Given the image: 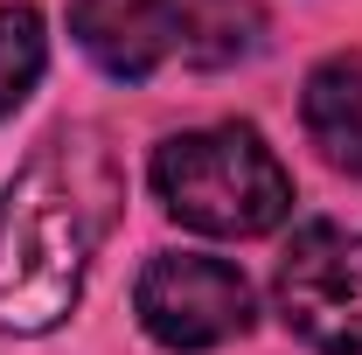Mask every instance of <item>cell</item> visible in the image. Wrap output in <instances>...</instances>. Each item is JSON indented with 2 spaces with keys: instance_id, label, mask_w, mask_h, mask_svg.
Returning <instances> with one entry per match:
<instances>
[{
  "instance_id": "7",
  "label": "cell",
  "mask_w": 362,
  "mask_h": 355,
  "mask_svg": "<svg viewBox=\"0 0 362 355\" xmlns=\"http://www.w3.org/2000/svg\"><path fill=\"white\" fill-rule=\"evenodd\" d=\"M42 63H49L42 14L35 7H0V119L42 84Z\"/></svg>"
},
{
  "instance_id": "5",
  "label": "cell",
  "mask_w": 362,
  "mask_h": 355,
  "mask_svg": "<svg viewBox=\"0 0 362 355\" xmlns=\"http://www.w3.org/2000/svg\"><path fill=\"white\" fill-rule=\"evenodd\" d=\"M133 313H139V327L175 355L223 349V342H237L251 327V286L223 258L160 251V258H146V272L133 286Z\"/></svg>"
},
{
  "instance_id": "6",
  "label": "cell",
  "mask_w": 362,
  "mask_h": 355,
  "mask_svg": "<svg viewBox=\"0 0 362 355\" xmlns=\"http://www.w3.org/2000/svg\"><path fill=\"white\" fill-rule=\"evenodd\" d=\"M300 119H307V139L320 146V161L362 181V49H334L327 63L307 70Z\"/></svg>"
},
{
  "instance_id": "3",
  "label": "cell",
  "mask_w": 362,
  "mask_h": 355,
  "mask_svg": "<svg viewBox=\"0 0 362 355\" xmlns=\"http://www.w3.org/2000/svg\"><path fill=\"white\" fill-rule=\"evenodd\" d=\"M70 35L105 77H153L168 63L223 70L265 42L258 0H70Z\"/></svg>"
},
{
  "instance_id": "4",
  "label": "cell",
  "mask_w": 362,
  "mask_h": 355,
  "mask_svg": "<svg viewBox=\"0 0 362 355\" xmlns=\"http://www.w3.org/2000/svg\"><path fill=\"white\" fill-rule=\"evenodd\" d=\"M279 320L320 355H362V230L300 223L272 272Z\"/></svg>"
},
{
  "instance_id": "1",
  "label": "cell",
  "mask_w": 362,
  "mask_h": 355,
  "mask_svg": "<svg viewBox=\"0 0 362 355\" xmlns=\"http://www.w3.org/2000/svg\"><path fill=\"white\" fill-rule=\"evenodd\" d=\"M126 202L105 133L56 126L0 188V334H49L84 300L90 258Z\"/></svg>"
},
{
  "instance_id": "2",
  "label": "cell",
  "mask_w": 362,
  "mask_h": 355,
  "mask_svg": "<svg viewBox=\"0 0 362 355\" xmlns=\"http://www.w3.org/2000/svg\"><path fill=\"white\" fill-rule=\"evenodd\" d=\"M160 209L202 237H265L293 216V175L258 126H195L153 146Z\"/></svg>"
}]
</instances>
